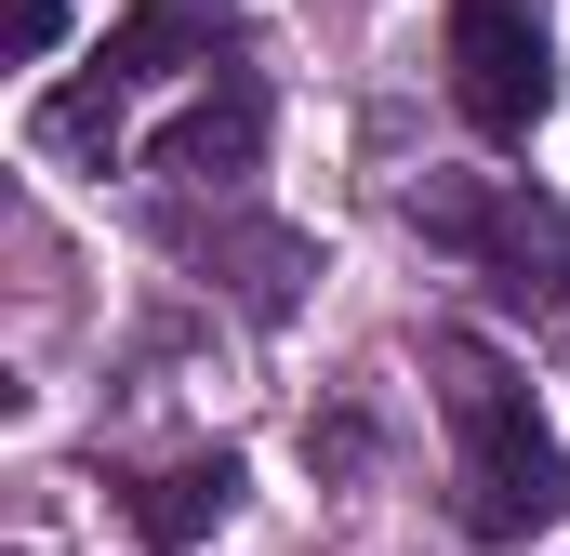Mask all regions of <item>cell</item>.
Segmentation results:
<instances>
[{"mask_svg":"<svg viewBox=\"0 0 570 556\" xmlns=\"http://www.w3.org/2000/svg\"><path fill=\"white\" fill-rule=\"evenodd\" d=\"M425 358H438V411H451V517H464V544H544L570 517V450L531 411L518 358H491L478 331H438Z\"/></svg>","mask_w":570,"mask_h":556,"instance_id":"obj_1","label":"cell"},{"mask_svg":"<svg viewBox=\"0 0 570 556\" xmlns=\"http://www.w3.org/2000/svg\"><path fill=\"white\" fill-rule=\"evenodd\" d=\"M412 226H425L451 266H478L518 318H570V199L518 186V172H425L412 186Z\"/></svg>","mask_w":570,"mask_h":556,"instance_id":"obj_2","label":"cell"},{"mask_svg":"<svg viewBox=\"0 0 570 556\" xmlns=\"http://www.w3.org/2000/svg\"><path fill=\"white\" fill-rule=\"evenodd\" d=\"M226 53V0H134L107 40H94V67L67 80V93H40V146L53 159H120V107L159 93V80H186V67H213Z\"/></svg>","mask_w":570,"mask_h":556,"instance_id":"obj_3","label":"cell"},{"mask_svg":"<svg viewBox=\"0 0 570 556\" xmlns=\"http://www.w3.org/2000/svg\"><path fill=\"white\" fill-rule=\"evenodd\" d=\"M451 107H464V133L531 146V120L558 107V40L531 0H451Z\"/></svg>","mask_w":570,"mask_h":556,"instance_id":"obj_4","label":"cell"},{"mask_svg":"<svg viewBox=\"0 0 570 556\" xmlns=\"http://www.w3.org/2000/svg\"><path fill=\"white\" fill-rule=\"evenodd\" d=\"M239 450L213 437V450H173V464H146V477H120V530H134L146 556H186V544H213L226 517H239Z\"/></svg>","mask_w":570,"mask_h":556,"instance_id":"obj_5","label":"cell"},{"mask_svg":"<svg viewBox=\"0 0 570 556\" xmlns=\"http://www.w3.org/2000/svg\"><path fill=\"white\" fill-rule=\"evenodd\" d=\"M253 159H266V80H253V67H226L173 133L146 146V172H159V186H239Z\"/></svg>","mask_w":570,"mask_h":556,"instance_id":"obj_6","label":"cell"},{"mask_svg":"<svg viewBox=\"0 0 570 556\" xmlns=\"http://www.w3.org/2000/svg\"><path fill=\"white\" fill-rule=\"evenodd\" d=\"M67 40V0H13V53H53Z\"/></svg>","mask_w":570,"mask_h":556,"instance_id":"obj_7","label":"cell"}]
</instances>
